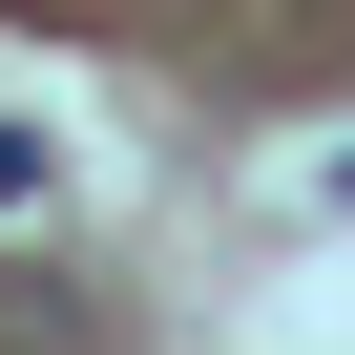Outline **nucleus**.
<instances>
[{"label":"nucleus","mask_w":355,"mask_h":355,"mask_svg":"<svg viewBox=\"0 0 355 355\" xmlns=\"http://www.w3.org/2000/svg\"><path fill=\"white\" fill-rule=\"evenodd\" d=\"M21 189H42V146H21V125H0V209H21Z\"/></svg>","instance_id":"1"}]
</instances>
